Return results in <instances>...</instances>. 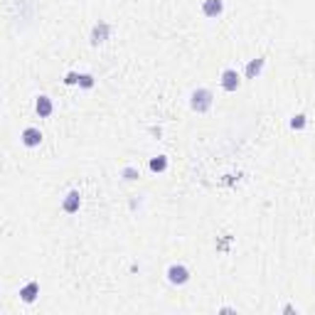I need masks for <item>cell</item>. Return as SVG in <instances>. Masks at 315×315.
I'll list each match as a JSON object with an SVG mask.
<instances>
[{
  "label": "cell",
  "mask_w": 315,
  "mask_h": 315,
  "mask_svg": "<svg viewBox=\"0 0 315 315\" xmlns=\"http://www.w3.org/2000/svg\"><path fill=\"white\" fill-rule=\"evenodd\" d=\"M108 32H111V27H108L106 22H99V25L94 27V32H91V44H101V42H106Z\"/></svg>",
  "instance_id": "8992f818"
},
{
  "label": "cell",
  "mask_w": 315,
  "mask_h": 315,
  "mask_svg": "<svg viewBox=\"0 0 315 315\" xmlns=\"http://www.w3.org/2000/svg\"><path fill=\"white\" fill-rule=\"evenodd\" d=\"M37 293H40V286H37V283H27V286L20 291V298H22L25 303H32V300L37 298Z\"/></svg>",
  "instance_id": "30bf717a"
},
{
  "label": "cell",
  "mask_w": 315,
  "mask_h": 315,
  "mask_svg": "<svg viewBox=\"0 0 315 315\" xmlns=\"http://www.w3.org/2000/svg\"><path fill=\"white\" fill-rule=\"evenodd\" d=\"M239 74L234 72V69H227L224 74H222V86H224V91H236L239 89Z\"/></svg>",
  "instance_id": "3957f363"
},
{
  "label": "cell",
  "mask_w": 315,
  "mask_h": 315,
  "mask_svg": "<svg viewBox=\"0 0 315 315\" xmlns=\"http://www.w3.org/2000/svg\"><path fill=\"white\" fill-rule=\"evenodd\" d=\"M79 205H82V200H79V192H69L67 197H64V202H62V210H64L67 214H74L77 210H79Z\"/></svg>",
  "instance_id": "277c9868"
},
{
  "label": "cell",
  "mask_w": 315,
  "mask_h": 315,
  "mask_svg": "<svg viewBox=\"0 0 315 315\" xmlns=\"http://www.w3.org/2000/svg\"><path fill=\"white\" fill-rule=\"evenodd\" d=\"M64 84H79V74H74V72H69V74L64 77Z\"/></svg>",
  "instance_id": "9a60e30c"
},
{
  "label": "cell",
  "mask_w": 315,
  "mask_h": 315,
  "mask_svg": "<svg viewBox=\"0 0 315 315\" xmlns=\"http://www.w3.org/2000/svg\"><path fill=\"white\" fill-rule=\"evenodd\" d=\"M79 86H84V89H91V86H94V79H91L89 74H82V77H79Z\"/></svg>",
  "instance_id": "4fadbf2b"
},
{
  "label": "cell",
  "mask_w": 315,
  "mask_h": 315,
  "mask_svg": "<svg viewBox=\"0 0 315 315\" xmlns=\"http://www.w3.org/2000/svg\"><path fill=\"white\" fill-rule=\"evenodd\" d=\"M222 10H224L222 0H205V5H202V13L207 18H217V15H222Z\"/></svg>",
  "instance_id": "5b68a950"
},
{
  "label": "cell",
  "mask_w": 315,
  "mask_h": 315,
  "mask_svg": "<svg viewBox=\"0 0 315 315\" xmlns=\"http://www.w3.org/2000/svg\"><path fill=\"white\" fill-rule=\"evenodd\" d=\"M165 168H168V158L158 155V158H153V160H150V170H153V172H163Z\"/></svg>",
  "instance_id": "8fae6325"
},
{
  "label": "cell",
  "mask_w": 315,
  "mask_h": 315,
  "mask_svg": "<svg viewBox=\"0 0 315 315\" xmlns=\"http://www.w3.org/2000/svg\"><path fill=\"white\" fill-rule=\"evenodd\" d=\"M264 69V59H254V62H249V67H246V79H256Z\"/></svg>",
  "instance_id": "9c48e42d"
},
{
  "label": "cell",
  "mask_w": 315,
  "mask_h": 315,
  "mask_svg": "<svg viewBox=\"0 0 315 315\" xmlns=\"http://www.w3.org/2000/svg\"><path fill=\"white\" fill-rule=\"evenodd\" d=\"M291 128H295V131L305 128V116H303V113H298V116H293V118H291Z\"/></svg>",
  "instance_id": "7c38bea8"
},
{
  "label": "cell",
  "mask_w": 315,
  "mask_h": 315,
  "mask_svg": "<svg viewBox=\"0 0 315 315\" xmlns=\"http://www.w3.org/2000/svg\"><path fill=\"white\" fill-rule=\"evenodd\" d=\"M123 175H126V180H136V177H141L133 168H126V170H123Z\"/></svg>",
  "instance_id": "5bb4252c"
},
{
  "label": "cell",
  "mask_w": 315,
  "mask_h": 315,
  "mask_svg": "<svg viewBox=\"0 0 315 315\" xmlns=\"http://www.w3.org/2000/svg\"><path fill=\"white\" fill-rule=\"evenodd\" d=\"M192 108L197 111V113H205V111H210L212 108V91H207V89H197L195 94H192Z\"/></svg>",
  "instance_id": "6da1fadb"
},
{
  "label": "cell",
  "mask_w": 315,
  "mask_h": 315,
  "mask_svg": "<svg viewBox=\"0 0 315 315\" xmlns=\"http://www.w3.org/2000/svg\"><path fill=\"white\" fill-rule=\"evenodd\" d=\"M187 278H190V271H187L185 266H170L168 269V281L170 283L182 286V283H187Z\"/></svg>",
  "instance_id": "7a4b0ae2"
},
{
  "label": "cell",
  "mask_w": 315,
  "mask_h": 315,
  "mask_svg": "<svg viewBox=\"0 0 315 315\" xmlns=\"http://www.w3.org/2000/svg\"><path fill=\"white\" fill-rule=\"evenodd\" d=\"M35 108H37V113H40L42 118L52 116V111H54V106H52V101H49L47 96H40V99H37V106H35Z\"/></svg>",
  "instance_id": "ba28073f"
},
{
  "label": "cell",
  "mask_w": 315,
  "mask_h": 315,
  "mask_svg": "<svg viewBox=\"0 0 315 315\" xmlns=\"http://www.w3.org/2000/svg\"><path fill=\"white\" fill-rule=\"evenodd\" d=\"M22 143H25L27 148H35V146H40V143H42V133H40L37 128H25V133H22Z\"/></svg>",
  "instance_id": "52a82bcc"
}]
</instances>
